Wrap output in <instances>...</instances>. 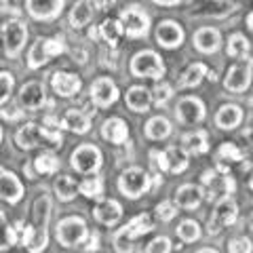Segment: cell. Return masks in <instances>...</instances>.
I'll use <instances>...</instances> for the list:
<instances>
[{
    "mask_svg": "<svg viewBox=\"0 0 253 253\" xmlns=\"http://www.w3.org/2000/svg\"><path fill=\"white\" fill-rule=\"evenodd\" d=\"M101 137L110 144H123V141L129 137V126L123 118H110L101 126Z\"/></svg>",
    "mask_w": 253,
    "mask_h": 253,
    "instance_id": "cell-28",
    "label": "cell"
},
{
    "mask_svg": "<svg viewBox=\"0 0 253 253\" xmlns=\"http://www.w3.org/2000/svg\"><path fill=\"white\" fill-rule=\"evenodd\" d=\"M203 184L209 188V201L211 199H215L217 194H224V196H228V194H232L234 192V179L228 175H217V171H205L203 173Z\"/></svg>",
    "mask_w": 253,
    "mask_h": 253,
    "instance_id": "cell-20",
    "label": "cell"
},
{
    "mask_svg": "<svg viewBox=\"0 0 253 253\" xmlns=\"http://www.w3.org/2000/svg\"><path fill=\"white\" fill-rule=\"evenodd\" d=\"M57 167H59V161H57V156L51 152H44L34 158V169H36V173H41V175H51V173L57 171Z\"/></svg>",
    "mask_w": 253,
    "mask_h": 253,
    "instance_id": "cell-37",
    "label": "cell"
},
{
    "mask_svg": "<svg viewBox=\"0 0 253 253\" xmlns=\"http://www.w3.org/2000/svg\"><path fill=\"white\" fill-rule=\"evenodd\" d=\"M125 101L133 112H148L150 104H152V95H150V91L144 89V86H131L125 95Z\"/></svg>",
    "mask_w": 253,
    "mask_h": 253,
    "instance_id": "cell-29",
    "label": "cell"
},
{
    "mask_svg": "<svg viewBox=\"0 0 253 253\" xmlns=\"http://www.w3.org/2000/svg\"><path fill=\"white\" fill-rule=\"evenodd\" d=\"M146 253H171V241L167 236H156L146 247Z\"/></svg>",
    "mask_w": 253,
    "mask_h": 253,
    "instance_id": "cell-45",
    "label": "cell"
},
{
    "mask_svg": "<svg viewBox=\"0 0 253 253\" xmlns=\"http://www.w3.org/2000/svg\"><path fill=\"white\" fill-rule=\"evenodd\" d=\"M203 196L205 194H203V190L199 186L184 184L181 188H177V192H175V207L192 211V209H196L203 203Z\"/></svg>",
    "mask_w": 253,
    "mask_h": 253,
    "instance_id": "cell-24",
    "label": "cell"
},
{
    "mask_svg": "<svg viewBox=\"0 0 253 253\" xmlns=\"http://www.w3.org/2000/svg\"><path fill=\"white\" fill-rule=\"evenodd\" d=\"M17 243V234H15V228L6 221V217L0 211V251L11 249L13 245Z\"/></svg>",
    "mask_w": 253,
    "mask_h": 253,
    "instance_id": "cell-39",
    "label": "cell"
},
{
    "mask_svg": "<svg viewBox=\"0 0 253 253\" xmlns=\"http://www.w3.org/2000/svg\"><path fill=\"white\" fill-rule=\"evenodd\" d=\"M196 253H219V251H217V249H209V247H205V249L196 251Z\"/></svg>",
    "mask_w": 253,
    "mask_h": 253,
    "instance_id": "cell-54",
    "label": "cell"
},
{
    "mask_svg": "<svg viewBox=\"0 0 253 253\" xmlns=\"http://www.w3.org/2000/svg\"><path fill=\"white\" fill-rule=\"evenodd\" d=\"M97 9V0H78L70 11V26L81 30L93 19V13Z\"/></svg>",
    "mask_w": 253,
    "mask_h": 253,
    "instance_id": "cell-25",
    "label": "cell"
},
{
    "mask_svg": "<svg viewBox=\"0 0 253 253\" xmlns=\"http://www.w3.org/2000/svg\"><path fill=\"white\" fill-rule=\"evenodd\" d=\"M9 9V0H0V11H6Z\"/></svg>",
    "mask_w": 253,
    "mask_h": 253,
    "instance_id": "cell-53",
    "label": "cell"
},
{
    "mask_svg": "<svg viewBox=\"0 0 253 253\" xmlns=\"http://www.w3.org/2000/svg\"><path fill=\"white\" fill-rule=\"evenodd\" d=\"M78 192L84 194L86 199H101L104 194V179L101 177H86L81 186H78Z\"/></svg>",
    "mask_w": 253,
    "mask_h": 253,
    "instance_id": "cell-38",
    "label": "cell"
},
{
    "mask_svg": "<svg viewBox=\"0 0 253 253\" xmlns=\"http://www.w3.org/2000/svg\"><path fill=\"white\" fill-rule=\"evenodd\" d=\"M175 213H177V207L173 203H169V201H165V203H161L156 207V215H158V219H163V221H171L173 217H175Z\"/></svg>",
    "mask_w": 253,
    "mask_h": 253,
    "instance_id": "cell-46",
    "label": "cell"
},
{
    "mask_svg": "<svg viewBox=\"0 0 253 253\" xmlns=\"http://www.w3.org/2000/svg\"><path fill=\"white\" fill-rule=\"evenodd\" d=\"M93 253H97V251H93Z\"/></svg>",
    "mask_w": 253,
    "mask_h": 253,
    "instance_id": "cell-59",
    "label": "cell"
},
{
    "mask_svg": "<svg viewBox=\"0 0 253 253\" xmlns=\"http://www.w3.org/2000/svg\"><path fill=\"white\" fill-rule=\"evenodd\" d=\"M44 49H46L49 57H57V55L66 51V46H63L61 38H44Z\"/></svg>",
    "mask_w": 253,
    "mask_h": 253,
    "instance_id": "cell-47",
    "label": "cell"
},
{
    "mask_svg": "<svg viewBox=\"0 0 253 253\" xmlns=\"http://www.w3.org/2000/svg\"><path fill=\"white\" fill-rule=\"evenodd\" d=\"M0 199L11 205L23 199V184L19 181V177L11 171H4L2 167H0Z\"/></svg>",
    "mask_w": 253,
    "mask_h": 253,
    "instance_id": "cell-19",
    "label": "cell"
},
{
    "mask_svg": "<svg viewBox=\"0 0 253 253\" xmlns=\"http://www.w3.org/2000/svg\"><path fill=\"white\" fill-rule=\"evenodd\" d=\"M194 46L201 53H215L221 46V34L215 28H201L194 34Z\"/></svg>",
    "mask_w": 253,
    "mask_h": 253,
    "instance_id": "cell-26",
    "label": "cell"
},
{
    "mask_svg": "<svg viewBox=\"0 0 253 253\" xmlns=\"http://www.w3.org/2000/svg\"><path fill=\"white\" fill-rule=\"evenodd\" d=\"M150 230H152V219H150V215H146V213H141V215L133 217L129 224L123 226L121 230H118L114 234V247L118 253H133V243H135V239H139V236L148 234Z\"/></svg>",
    "mask_w": 253,
    "mask_h": 253,
    "instance_id": "cell-3",
    "label": "cell"
},
{
    "mask_svg": "<svg viewBox=\"0 0 253 253\" xmlns=\"http://www.w3.org/2000/svg\"><path fill=\"white\" fill-rule=\"evenodd\" d=\"M13 86H15V76L11 72H0V108L11 97Z\"/></svg>",
    "mask_w": 253,
    "mask_h": 253,
    "instance_id": "cell-42",
    "label": "cell"
},
{
    "mask_svg": "<svg viewBox=\"0 0 253 253\" xmlns=\"http://www.w3.org/2000/svg\"><path fill=\"white\" fill-rule=\"evenodd\" d=\"M247 28H249V30L253 32V11H251V13L247 15Z\"/></svg>",
    "mask_w": 253,
    "mask_h": 253,
    "instance_id": "cell-52",
    "label": "cell"
},
{
    "mask_svg": "<svg viewBox=\"0 0 253 253\" xmlns=\"http://www.w3.org/2000/svg\"><path fill=\"white\" fill-rule=\"evenodd\" d=\"M53 190H55V194H57V199L61 203H68V201H72L76 196L78 186H76V181L70 175H59V177H55Z\"/></svg>",
    "mask_w": 253,
    "mask_h": 253,
    "instance_id": "cell-32",
    "label": "cell"
},
{
    "mask_svg": "<svg viewBox=\"0 0 253 253\" xmlns=\"http://www.w3.org/2000/svg\"><path fill=\"white\" fill-rule=\"evenodd\" d=\"M181 144H184V150L188 154H205L209 150V139H207V133L205 131L186 133Z\"/></svg>",
    "mask_w": 253,
    "mask_h": 253,
    "instance_id": "cell-30",
    "label": "cell"
},
{
    "mask_svg": "<svg viewBox=\"0 0 253 253\" xmlns=\"http://www.w3.org/2000/svg\"><path fill=\"white\" fill-rule=\"evenodd\" d=\"M118 95L121 93H118L116 83L112 81V78H108V76H101L91 84V101L95 106H99V108L112 106L114 101L118 99Z\"/></svg>",
    "mask_w": 253,
    "mask_h": 253,
    "instance_id": "cell-14",
    "label": "cell"
},
{
    "mask_svg": "<svg viewBox=\"0 0 253 253\" xmlns=\"http://www.w3.org/2000/svg\"><path fill=\"white\" fill-rule=\"evenodd\" d=\"M131 74L135 78H161L165 76V61L154 51H139L131 59Z\"/></svg>",
    "mask_w": 253,
    "mask_h": 253,
    "instance_id": "cell-6",
    "label": "cell"
},
{
    "mask_svg": "<svg viewBox=\"0 0 253 253\" xmlns=\"http://www.w3.org/2000/svg\"><path fill=\"white\" fill-rule=\"evenodd\" d=\"M205 76H207V66H205V63H194V66H190L184 72V76L179 78V86H181V89H192V86H199Z\"/></svg>",
    "mask_w": 253,
    "mask_h": 253,
    "instance_id": "cell-33",
    "label": "cell"
},
{
    "mask_svg": "<svg viewBox=\"0 0 253 253\" xmlns=\"http://www.w3.org/2000/svg\"><path fill=\"white\" fill-rule=\"evenodd\" d=\"M121 26H123V32H126L131 38H141L150 32V17L141 6L133 4V6H126L121 13Z\"/></svg>",
    "mask_w": 253,
    "mask_h": 253,
    "instance_id": "cell-10",
    "label": "cell"
},
{
    "mask_svg": "<svg viewBox=\"0 0 253 253\" xmlns=\"http://www.w3.org/2000/svg\"><path fill=\"white\" fill-rule=\"evenodd\" d=\"M49 217H51V199L46 194H41L34 201V211H32V224L23 232V245L30 253H42L49 243Z\"/></svg>",
    "mask_w": 253,
    "mask_h": 253,
    "instance_id": "cell-1",
    "label": "cell"
},
{
    "mask_svg": "<svg viewBox=\"0 0 253 253\" xmlns=\"http://www.w3.org/2000/svg\"><path fill=\"white\" fill-rule=\"evenodd\" d=\"M171 131H173V126L165 116H154L146 123V135L150 139H165L171 135Z\"/></svg>",
    "mask_w": 253,
    "mask_h": 253,
    "instance_id": "cell-31",
    "label": "cell"
},
{
    "mask_svg": "<svg viewBox=\"0 0 253 253\" xmlns=\"http://www.w3.org/2000/svg\"><path fill=\"white\" fill-rule=\"evenodd\" d=\"M226 51H228V55H230V57H234V59L247 57V53H249V41L245 38V34H232L230 38H228Z\"/></svg>",
    "mask_w": 253,
    "mask_h": 253,
    "instance_id": "cell-36",
    "label": "cell"
},
{
    "mask_svg": "<svg viewBox=\"0 0 253 253\" xmlns=\"http://www.w3.org/2000/svg\"><path fill=\"white\" fill-rule=\"evenodd\" d=\"M51 57L46 55V49H44V38H38V41L32 44V49L28 53V66L32 70H38V68H42L46 61H49Z\"/></svg>",
    "mask_w": 253,
    "mask_h": 253,
    "instance_id": "cell-34",
    "label": "cell"
},
{
    "mask_svg": "<svg viewBox=\"0 0 253 253\" xmlns=\"http://www.w3.org/2000/svg\"><path fill=\"white\" fill-rule=\"evenodd\" d=\"M245 135H247V139L251 141V144H253V126H251V129L247 131V133H245Z\"/></svg>",
    "mask_w": 253,
    "mask_h": 253,
    "instance_id": "cell-55",
    "label": "cell"
},
{
    "mask_svg": "<svg viewBox=\"0 0 253 253\" xmlns=\"http://www.w3.org/2000/svg\"><path fill=\"white\" fill-rule=\"evenodd\" d=\"M243 121V110L236 104H224L215 114V125L224 131H232Z\"/></svg>",
    "mask_w": 253,
    "mask_h": 253,
    "instance_id": "cell-27",
    "label": "cell"
},
{
    "mask_svg": "<svg viewBox=\"0 0 253 253\" xmlns=\"http://www.w3.org/2000/svg\"><path fill=\"white\" fill-rule=\"evenodd\" d=\"M150 95H152V101L156 106H165L167 101L171 99V95H173V89L167 84V83H161V84H156L152 91H150Z\"/></svg>",
    "mask_w": 253,
    "mask_h": 253,
    "instance_id": "cell-43",
    "label": "cell"
},
{
    "mask_svg": "<svg viewBox=\"0 0 253 253\" xmlns=\"http://www.w3.org/2000/svg\"><path fill=\"white\" fill-rule=\"evenodd\" d=\"M249 226H251V230H253V213H251V219H249Z\"/></svg>",
    "mask_w": 253,
    "mask_h": 253,
    "instance_id": "cell-56",
    "label": "cell"
},
{
    "mask_svg": "<svg viewBox=\"0 0 253 253\" xmlns=\"http://www.w3.org/2000/svg\"><path fill=\"white\" fill-rule=\"evenodd\" d=\"M51 86L53 91L59 95V97H72L78 91L83 89V83L76 74H70V72H55L51 76Z\"/></svg>",
    "mask_w": 253,
    "mask_h": 253,
    "instance_id": "cell-22",
    "label": "cell"
},
{
    "mask_svg": "<svg viewBox=\"0 0 253 253\" xmlns=\"http://www.w3.org/2000/svg\"><path fill=\"white\" fill-rule=\"evenodd\" d=\"M121 0H97V9H108V6L118 4Z\"/></svg>",
    "mask_w": 253,
    "mask_h": 253,
    "instance_id": "cell-50",
    "label": "cell"
},
{
    "mask_svg": "<svg viewBox=\"0 0 253 253\" xmlns=\"http://www.w3.org/2000/svg\"><path fill=\"white\" fill-rule=\"evenodd\" d=\"M93 215H95V219H97L99 224L116 226L118 221H121V217H123V207H121V203L114 201V199H104V201H99L97 205H95Z\"/></svg>",
    "mask_w": 253,
    "mask_h": 253,
    "instance_id": "cell-21",
    "label": "cell"
},
{
    "mask_svg": "<svg viewBox=\"0 0 253 253\" xmlns=\"http://www.w3.org/2000/svg\"><path fill=\"white\" fill-rule=\"evenodd\" d=\"M177 236L184 243H194L201 239V226L196 224L194 219H184L181 224L177 226Z\"/></svg>",
    "mask_w": 253,
    "mask_h": 253,
    "instance_id": "cell-40",
    "label": "cell"
},
{
    "mask_svg": "<svg viewBox=\"0 0 253 253\" xmlns=\"http://www.w3.org/2000/svg\"><path fill=\"white\" fill-rule=\"evenodd\" d=\"M118 190L126 199H139L150 190V175L141 167H129L118 177Z\"/></svg>",
    "mask_w": 253,
    "mask_h": 253,
    "instance_id": "cell-7",
    "label": "cell"
},
{
    "mask_svg": "<svg viewBox=\"0 0 253 253\" xmlns=\"http://www.w3.org/2000/svg\"><path fill=\"white\" fill-rule=\"evenodd\" d=\"M15 141L21 150H32L36 146H55L59 148L63 144V137L59 131H53V129H46V126H41L36 123H26L21 129L15 133Z\"/></svg>",
    "mask_w": 253,
    "mask_h": 253,
    "instance_id": "cell-2",
    "label": "cell"
},
{
    "mask_svg": "<svg viewBox=\"0 0 253 253\" xmlns=\"http://www.w3.org/2000/svg\"><path fill=\"white\" fill-rule=\"evenodd\" d=\"M99 34L101 38L110 44V46H114L118 41H121V36H123V26H121V21H116V19H106L104 23L99 26Z\"/></svg>",
    "mask_w": 253,
    "mask_h": 253,
    "instance_id": "cell-35",
    "label": "cell"
},
{
    "mask_svg": "<svg viewBox=\"0 0 253 253\" xmlns=\"http://www.w3.org/2000/svg\"><path fill=\"white\" fill-rule=\"evenodd\" d=\"M228 251L230 253H253V245L249 239H245V236H236L228 243Z\"/></svg>",
    "mask_w": 253,
    "mask_h": 253,
    "instance_id": "cell-44",
    "label": "cell"
},
{
    "mask_svg": "<svg viewBox=\"0 0 253 253\" xmlns=\"http://www.w3.org/2000/svg\"><path fill=\"white\" fill-rule=\"evenodd\" d=\"M70 161H72V169L83 173V175H91V173L99 171L101 163H104V156H101V150L97 146L83 144L72 152Z\"/></svg>",
    "mask_w": 253,
    "mask_h": 253,
    "instance_id": "cell-8",
    "label": "cell"
},
{
    "mask_svg": "<svg viewBox=\"0 0 253 253\" xmlns=\"http://www.w3.org/2000/svg\"><path fill=\"white\" fill-rule=\"evenodd\" d=\"M236 217H239V207H236V203L230 194L228 196H221V199L215 203V207L211 211V217L207 221V232L211 236H217L224 228L232 226Z\"/></svg>",
    "mask_w": 253,
    "mask_h": 253,
    "instance_id": "cell-4",
    "label": "cell"
},
{
    "mask_svg": "<svg viewBox=\"0 0 253 253\" xmlns=\"http://www.w3.org/2000/svg\"><path fill=\"white\" fill-rule=\"evenodd\" d=\"M61 129H66V131H72V133H78V135H84V133H89L91 129V116L83 112V110H68L66 114H63L61 118Z\"/></svg>",
    "mask_w": 253,
    "mask_h": 253,
    "instance_id": "cell-23",
    "label": "cell"
},
{
    "mask_svg": "<svg viewBox=\"0 0 253 253\" xmlns=\"http://www.w3.org/2000/svg\"><path fill=\"white\" fill-rule=\"evenodd\" d=\"M236 9L234 0H196L192 2V15H201V17H228Z\"/></svg>",
    "mask_w": 253,
    "mask_h": 253,
    "instance_id": "cell-13",
    "label": "cell"
},
{
    "mask_svg": "<svg viewBox=\"0 0 253 253\" xmlns=\"http://www.w3.org/2000/svg\"><path fill=\"white\" fill-rule=\"evenodd\" d=\"M152 2L161 4V6H175V4H179V2H181V0H152Z\"/></svg>",
    "mask_w": 253,
    "mask_h": 253,
    "instance_id": "cell-51",
    "label": "cell"
},
{
    "mask_svg": "<svg viewBox=\"0 0 253 253\" xmlns=\"http://www.w3.org/2000/svg\"><path fill=\"white\" fill-rule=\"evenodd\" d=\"M0 116L6 118V121H17L21 116V110H15V108H0Z\"/></svg>",
    "mask_w": 253,
    "mask_h": 253,
    "instance_id": "cell-48",
    "label": "cell"
},
{
    "mask_svg": "<svg viewBox=\"0 0 253 253\" xmlns=\"http://www.w3.org/2000/svg\"><path fill=\"white\" fill-rule=\"evenodd\" d=\"M57 241L61 247H76V245H83L86 239H89V228H86V221L78 215H70L63 217L57 224Z\"/></svg>",
    "mask_w": 253,
    "mask_h": 253,
    "instance_id": "cell-5",
    "label": "cell"
},
{
    "mask_svg": "<svg viewBox=\"0 0 253 253\" xmlns=\"http://www.w3.org/2000/svg\"><path fill=\"white\" fill-rule=\"evenodd\" d=\"M251 76H253V59L245 57V59H241L239 63H234V66L228 70V74L224 78L226 91H230V93L247 91L249 84H251Z\"/></svg>",
    "mask_w": 253,
    "mask_h": 253,
    "instance_id": "cell-11",
    "label": "cell"
},
{
    "mask_svg": "<svg viewBox=\"0 0 253 253\" xmlns=\"http://www.w3.org/2000/svg\"><path fill=\"white\" fill-rule=\"evenodd\" d=\"M243 150L236 148V144L232 141H226V144L219 146V158L221 161H230V163H241L243 161Z\"/></svg>",
    "mask_w": 253,
    "mask_h": 253,
    "instance_id": "cell-41",
    "label": "cell"
},
{
    "mask_svg": "<svg viewBox=\"0 0 253 253\" xmlns=\"http://www.w3.org/2000/svg\"><path fill=\"white\" fill-rule=\"evenodd\" d=\"M0 141H2V126H0Z\"/></svg>",
    "mask_w": 253,
    "mask_h": 253,
    "instance_id": "cell-58",
    "label": "cell"
},
{
    "mask_svg": "<svg viewBox=\"0 0 253 253\" xmlns=\"http://www.w3.org/2000/svg\"><path fill=\"white\" fill-rule=\"evenodd\" d=\"M177 121L184 125H199L205 118V104L199 97H184L177 104Z\"/></svg>",
    "mask_w": 253,
    "mask_h": 253,
    "instance_id": "cell-18",
    "label": "cell"
},
{
    "mask_svg": "<svg viewBox=\"0 0 253 253\" xmlns=\"http://www.w3.org/2000/svg\"><path fill=\"white\" fill-rule=\"evenodd\" d=\"M249 186H251V190H253V175H251V181H249Z\"/></svg>",
    "mask_w": 253,
    "mask_h": 253,
    "instance_id": "cell-57",
    "label": "cell"
},
{
    "mask_svg": "<svg viewBox=\"0 0 253 253\" xmlns=\"http://www.w3.org/2000/svg\"><path fill=\"white\" fill-rule=\"evenodd\" d=\"M99 236L97 234H93V236H89V245H86V253H93V251H97V247H99Z\"/></svg>",
    "mask_w": 253,
    "mask_h": 253,
    "instance_id": "cell-49",
    "label": "cell"
},
{
    "mask_svg": "<svg viewBox=\"0 0 253 253\" xmlns=\"http://www.w3.org/2000/svg\"><path fill=\"white\" fill-rule=\"evenodd\" d=\"M156 42L165 46V49H177L184 42V30L177 21L165 19L156 26Z\"/></svg>",
    "mask_w": 253,
    "mask_h": 253,
    "instance_id": "cell-17",
    "label": "cell"
},
{
    "mask_svg": "<svg viewBox=\"0 0 253 253\" xmlns=\"http://www.w3.org/2000/svg\"><path fill=\"white\" fill-rule=\"evenodd\" d=\"M46 104V93H44V84L38 81H30L21 86L19 91V106L28 112H36Z\"/></svg>",
    "mask_w": 253,
    "mask_h": 253,
    "instance_id": "cell-15",
    "label": "cell"
},
{
    "mask_svg": "<svg viewBox=\"0 0 253 253\" xmlns=\"http://www.w3.org/2000/svg\"><path fill=\"white\" fill-rule=\"evenodd\" d=\"M2 38H4L6 55H9V57H17L23 49V44H26V38H28L26 23H21L19 19H9L2 26Z\"/></svg>",
    "mask_w": 253,
    "mask_h": 253,
    "instance_id": "cell-12",
    "label": "cell"
},
{
    "mask_svg": "<svg viewBox=\"0 0 253 253\" xmlns=\"http://www.w3.org/2000/svg\"><path fill=\"white\" fill-rule=\"evenodd\" d=\"M150 156L154 158V165L161 171H167V173H181L188 169V152L179 146H169L165 152H156L152 150Z\"/></svg>",
    "mask_w": 253,
    "mask_h": 253,
    "instance_id": "cell-9",
    "label": "cell"
},
{
    "mask_svg": "<svg viewBox=\"0 0 253 253\" xmlns=\"http://www.w3.org/2000/svg\"><path fill=\"white\" fill-rule=\"evenodd\" d=\"M66 0H26V9L34 19L38 21H51L57 19Z\"/></svg>",
    "mask_w": 253,
    "mask_h": 253,
    "instance_id": "cell-16",
    "label": "cell"
}]
</instances>
